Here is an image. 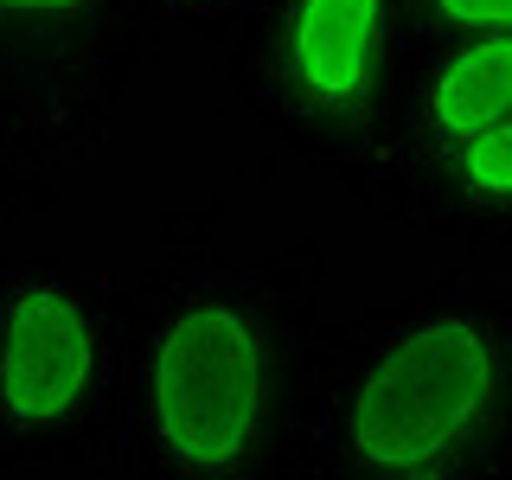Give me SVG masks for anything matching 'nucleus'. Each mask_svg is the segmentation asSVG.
<instances>
[{
  "mask_svg": "<svg viewBox=\"0 0 512 480\" xmlns=\"http://www.w3.org/2000/svg\"><path fill=\"white\" fill-rule=\"evenodd\" d=\"M500 359L474 320H429L378 352L346 404V442L372 474L423 480L448 468L493 410Z\"/></svg>",
  "mask_w": 512,
  "mask_h": 480,
  "instance_id": "nucleus-1",
  "label": "nucleus"
},
{
  "mask_svg": "<svg viewBox=\"0 0 512 480\" xmlns=\"http://www.w3.org/2000/svg\"><path fill=\"white\" fill-rule=\"evenodd\" d=\"M269 404V346L237 308L192 301L148 359V423L180 468L218 474L256 442Z\"/></svg>",
  "mask_w": 512,
  "mask_h": 480,
  "instance_id": "nucleus-2",
  "label": "nucleus"
},
{
  "mask_svg": "<svg viewBox=\"0 0 512 480\" xmlns=\"http://www.w3.org/2000/svg\"><path fill=\"white\" fill-rule=\"evenodd\" d=\"M96 378L90 314L64 288H26L0 320V410L13 423H64Z\"/></svg>",
  "mask_w": 512,
  "mask_h": 480,
  "instance_id": "nucleus-3",
  "label": "nucleus"
},
{
  "mask_svg": "<svg viewBox=\"0 0 512 480\" xmlns=\"http://www.w3.org/2000/svg\"><path fill=\"white\" fill-rule=\"evenodd\" d=\"M384 52V0H301L288 20V71L320 103H359Z\"/></svg>",
  "mask_w": 512,
  "mask_h": 480,
  "instance_id": "nucleus-4",
  "label": "nucleus"
},
{
  "mask_svg": "<svg viewBox=\"0 0 512 480\" xmlns=\"http://www.w3.org/2000/svg\"><path fill=\"white\" fill-rule=\"evenodd\" d=\"M429 116L448 141H468L480 128L512 116V32L474 45V52L448 58L436 77V96H429Z\"/></svg>",
  "mask_w": 512,
  "mask_h": 480,
  "instance_id": "nucleus-5",
  "label": "nucleus"
},
{
  "mask_svg": "<svg viewBox=\"0 0 512 480\" xmlns=\"http://www.w3.org/2000/svg\"><path fill=\"white\" fill-rule=\"evenodd\" d=\"M461 173L474 192H512V116L461 141Z\"/></svg>",
  "mask_w": 512,
  "mask_h": 480,
  "instance_id": "nucleus-6",
  "label": "nucleus"
},
{
  "mask_svg": "<svg viewBox=\"0 0 512 480\" xmlns=\"http://www.w3.org/2000/svg\"><path fill=\"white\" fill-rule=\"evenodd\" d=\"M442 20L474 26V32H512V0H436Z\"/></svg>",
  "mask_w": 512,
  "mask_h": 480,
  "instance_id": "nucleus-7",
  "label": "nucleus"
},
{
  "mask_svg": "<svg viewBox=\"0 0 512 480\" xmlns=\"http://www.w3.org/2000/svg\"><path fill=\"white\" fill-rule=\"evenodd\" d=\"M77 7H90V0H0V13H32V20H64Z\"/></svg>",
  "mask_w": 512,
  "mask_h": 480,
  "instance_id": "nucleus-8",
  "label": "nucleus"
}]
</instances>
